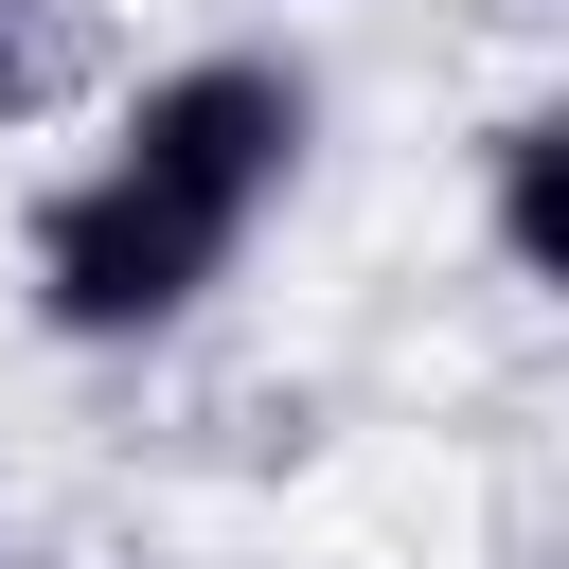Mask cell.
I'll return each mask as SVG.
<instances>
[{
	"instance_id": "6da1fadb",
	"label": "cell",
	"mask_w": 569,
	"mask_h": 569,
	"mask_svg": "<svg viewBox=\"0 0 569 569\" xmlns=\"http://www.w3.org/2000/svg\"><path fill=\"white\" fill-rule=\"evenodd\" d=\"M231 267H249V249H231L213 213H178L160 178H124L107 142H89L71 178H36V213H18V302H36V338H71V356L178 338Z\"/></svg>"
},
{
	"instance_id": "7a4b0ae2",
	"label": "cell",
	"mask_w": 569,
	"mask_h": 569,
	"mask_svg": "<svg viewBox=\"0 0 569 569\" xmlns=\"http://www.w3.org/2000/svg\"><path fill=\"white\" fill-rule=\"evenodd\" d=\"M107 160L124 178H160L178 213H213L231 249L302 196V160H320V71L302 53H267V36H213V53H160V71H124L107 89Z\"/></svg>"
},
{
	"instance_id": "3957f363",
	"label": "cell",
	"mask_w": 569,
	"mask_h": 569,
	"mask_svg": "<svg viewBox=\"0 0 569 569\" xmlns=\"http://www.w3.org/2000/svg\"><path fill=\"white\" fill-rule=\"evenodd\" d=\"M480 249H498L533 302H569V89L480 142Z\"/></svg>"
},
{
	"instance_id": "277c9868",
	"label": "cell",
	"mask_w": 569,
	"mask_h": 569,
	"mask_svg": "<svg viewBox=\"0 0 569 569\" xmlns=\"http://www.w3.org/2000/svg\"><path fill=\"white\" fill-rule=\"evenodd\" d=\"M107 107V0H0V142Z\"/></svg>"
}]
</instances>
